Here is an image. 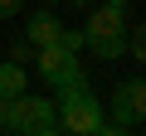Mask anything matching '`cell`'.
Returning <instances> with one entry per match:
<instances>
[{"label":"cell","mask_w":146,"mask_h":136,"mask_svg":"<svg viewBox=\"0 0 146 136\" xmlns=\"http://www.w3.org/2000/svg\"><path fill=\"white\" fill-rule=\"evenodd\" d=\"M10 58H15V63H34V44H29V39L20 34V39L10 44Z\"/></svg>","instance_id":"11"},{"label":"cell","mask_w":146,"mask_h":136,"mask_svg":"<svg viewBox=\"0 0 146 136\" xmlns=\"http://www.w3.org/2000/svg\"><path fill=\"white\" fill-rule=\"evenodd\" d=\"M117 5H131V0H117Z\"/></svg>","instance_id":"17"},{"label":"cell","mask_w":146,"mask_h":136,"mask_svg":"<svg viewBox=\"0 0 146 136\" xmlns=\"http://www.w3.org/2000/svg\"><path fill=\"white\" fill-rule=\"evenodd\" d=\"M20 92H29V68L5 58L0 63V97H20Z\"/></svg>","instance_id":"7"},{"label":"cell","mask_w":146,"mask_h":136,"mask_svg":"<svg viewBox=\"0 0 146 136\" xmlns=\"http://www.w3.org/2000/svg\"><path fill=\"white\" fill-rule=\"evenodd\" d=\"M127 58H136V63H146V24L127 34Z\"/></svg>","instance_id":"9"},{"label":"cell","mask_w":146,"mask_h":136,"mask_svg":"<svg viewBox=\"0 0 146 136\" xmlns=\"http://www.w3.org/2000/svg\"><path fill=\"white\" fill-rule=\"evenodd\" d=\"M73 5H88V0H73Z\"/></svg>","instance_id":"16"},{"label":"cell","mask_w":146,"mask_h":136,"mask_svg":"<svg viewBox=\"0 0 146 136\" xmlns=\"http://www.w3.org/2000/svg\"><path fill=\"white\" fill-rule=\"evenodd\" d=\"M39 5H58V0H39Z\"/></svg>","instance_id":"15"},{"label":"cell","mask_w":146,"mask_h":136,"mask_svg":"<svg viewBox=\"0 0 146 136\" xmlns=\"http://www.w3.org/2000/svg\"><path fill=\"white\" fill-rule=\"evenodd\" d=\"M44 126H58V107H54V97L20 92V97L10 102V131H15V136H29V131H44Z\"/></svg>","instance_id":"2"},{"label":"cell","mask_w":146,"mask_h":136,"mask_svg":"<svg viewBox=\"0 0 146 136\" xmlns=\"http://www.w3.org/2000/svg\"><path fill=\"white\" fill-rule=\"evenodd\" d=\"M73 88H88V73H83V63H78V53H73L63 68H58V73L49 78V92L54 97H63V92H73Z\"/></svg>","instance_id":"6"},{"label":"cell","mask_w":146,"mask_h":136,"mask_svg":"<svg viewBox=\"0 0 146 136\" xmlns=\"http://www.w3.org/2000/svg\"><path fill=\"white\" fill-rule=\"evenodd\" d=\"M54 107H58V126H63L68 136H93V131L107 121V112H102V102H98L93 88H73V92L54 97Z\"/></svg>","instance_id":"1"},{"label":"cell","mask_w":146,"mask_h":136,"mask_svg":"<svg viewBox=\"0 0 146 136\" xmlns=\"http://www.w3.org/2000/svg\"><path fill=\"white\" fill-rule=\"evenodd\" d=\"M58 29H63V24H58V15H54L49 5H44V10H34V15L25 20V39H29L34 49H39V44H54V39H58Z\"/></svg>","instance_id":"5"},{"label":"cell","mask_w":146,"mask_h":136,"mask_svg":"<svg viewBox=\"0 0 146 136\" xmlns=\"http://www.w3.org/2000/svg\"><path fill=\"white\" fill-rule=\"evenodd\" d=\"M93 136H127V126H117V121H112V126H107V121H102V126H98V131H93Z\"/></svg>","instance_id":"14"},{"label":"cell","mask_w":146,"mask_h":136,"mask_svg":"<svg viewBox=\"0 0 146 136\" xmlns=\"http://www.w3.org/2000/svg\"><path fill=\"white\" fill-rule=\"evenodd\" d=\"M10 102L15 97H0V131H10Z\"/></svg>","instance_id":"13"},{"label":"cell","mask_w":146,"mask_h":136,"mask_svg":"<svg viewBox=\"0 0 146 136\" xmlns=\"http://www.w3.org/2000/svg\"><path fill=\"white\" fill-rule=\"evenodd\" d=\"M20 10H25V0H0V20H15Z\"/></svg>","instance_id":"12"},{"label":"cell","mask_w":146,"mask_h":136,"mask_svg":"<svg viewBox=\"0 0 146 136\" xmlns=\"http://www.w3.org/2000/svg\"><path fill=\"white\" fill-rule=\"evenodd\" d=\"M83 34H88V44L112 39V34H127V5H117V0H107V5H93V15H88Z\"/></svg>","instance_id":"4"},{"label":"cell","mask_w":146,"mask_h":136,"mask_svg":"<svg viewBox=\"0 0 146 136\" xmlns=\"http://www.w3.org/2000/svg\"><path fill=\"white\" fill-rule=\"evenodd\" d=\"M107 112H112L117 126H141V121H146V78H127V83H117Z\"/></svg>","instance_id":"3"},{"label":"cell","mask_w":146,"mask_h":136,"mask_svg":"<svg viewBox=\"0 0 146 136\" xmlns=\"http://www.w3.org/2000/svg\"><path fill=\"white\" fill-rule=\"evenodd\" d=\"M58 44H63L68 53H78V49H88V34H83V29H58Z\"/></svg>","instance_id":"10"},{"label":"cell","mask_w":146,"mask_h":136,"mask_svg":"<svg viewBox=\"0 0 146 136\" xmlns=\"http://www.w3.org/2000/svg\"><path fill=\"white\" fill-rule=\"evenodd\" d=\"M93 53H98V63H117V58H127V34H112V39H98V44H88Z\"/></svg>","instance_id":"8"}]
</instances>
